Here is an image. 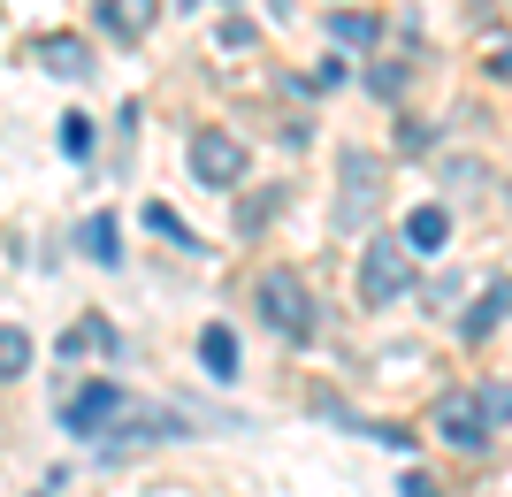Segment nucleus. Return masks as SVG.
<instances>
[{
    "label": "nucleus",
    "mask_w": 512,
    "mask_h": 497,
    "mask_svg": "<svg viewBox=\"0 0 512 497\" xmlns=\"http://www.w3.org/2000/svg\"><path fill=\"white\" fill-rule=\"evenodd\" d=\"M413 291V253L398 238H375L360 245V299L367 306H390V299H406Z\"/></svg>",
    "instance_id": "1"
},
{
    "label": "nucleus",
    "mask_w": 512,
    "mask_h": 497,
    "mask_svg": "<svg viewBox=\"0 0 512 497\" xmlns=\"http://www.w3.org/2000/svg\"><path fill=\"white\" fill-rule=\"evenodd\" d=\"M260 314H268V329H283V337H314V299H306V283L291 276V268H268V276H260Z\"/></svg>",
    "instance_id": "2"
},
{
    "label": "nucleus",
    "mask_w": 512,
    "mask_h": 497,
    "mask_svg": "<svg viewBox=\"0 0 512 497\" xmlns=\"http://www.w3.org/2000/svg\"><path fill=\"white\" fill-rule=\"evenodd\" d=\"M192 176L199 184H214V192H230L237 176H245V146H237L230 130H192Z\"/></svg>",
    "instance_id": "3"
},
{
    "label": "nucleus",
    "mask_w": 512,
    "mask_h": 497,
    "mask_svg": "<svg viewBox=\"0 0 512 497\" xmlns=\"http://www.w3.org/2000/svg\"><path fill=\"white\" fill-rule=\"evenodd\" d=\"M436 429H444V444H459V452H482V444H490V413H482L474 390H451L444 406H436Z\"/></svg>",
    "instance_id": "4"
},
{
    "label": "nucleus",
    "mask_w": 512,
    "mask_h": 497,
    "mask_svg": "<svg viewBox=\"0 0 512 497\" xmlns=\"http://www.w3.org/2000/svg\"><path fill=\"white\" fill-rule=\"evenodd\" d=\"M375 199H383V161H375V153H344V207H337V222L352 230L360 215H375Z\"/></svg>",
    "instance_id": "5"
},
{
    "label": "nucleus",
    "mask_w": 512,
    "mask_h": 497,
    "mask_svg": "<svg viewBox=\"0 0 512 497\" xmlns=\"http://www.w3.org/2000/svg\"><path fill=\"white\" fill-rule=\"evenodd\" d=\"M115 413H123V390H115V383H92V390H77V398L62 406V429L69 436H100Z\"/></svg>",
    "instance_id": "6"
},
{
    "label": "nucleus",
    "mask_w": 512,
    "mask_h": 497,
    "mask_svg": "<svg viewBox=\"0 0 512 497\" xmlns=\"http://www.w3.org/2000/svg\"><path fill=\"white\" fill-rule=\"evenodd\" d=\"M153 16H161V0H100V31L115 39H146Z\"/></svg>",
    "instance_id": "7"
},
{
    "label": "nucleus",
    "mask_w": 512,
    "mask_h": 497,
    "mask_svg": "<svg viewBox=\"0 0 512 497\" xmlns=\"http://www.w3.org/2000/svg\"><path fill=\"white\" fill-rule=\"evenodd\" d=\"M444 238H451L444 207H413V222H406V238H398V245H406L413 260H428V253H444Z\"/></svg>",
    "instance_id": "8"
},
{
    "label": "nucleus",
    "mask_w": 512,
    "mask_h": 497,
    "mask_svg": "<svg viewBox=\"0 0 512 497\" xmlns=\"http://www.w3.org/2000/svg\"><path fill=\"white\" fill-rule=\"evenodd\" d=\"M199 360H207L214 383H230V375H237V329H230V322H214L207 337H199Z\"/></svg>",
    "instance_id": "9"
},
{
    "label": "nucleus",
    "mask_w": 512,
    "mask_h": 497,
    "mask_svg": "<svg viewBox=\"0 0 512 497\" xmlns=\"http://www.w3.org/2000/svg\"><path fill=\"white\" fill-rule=\"evenodd\" d=\"M39 62L54 69V77H85L92 54H85V39H69V31H62V39H39Z\"/></svg>",
    "instance_id": "10"
},
{
    "label": "nucleus",
    "mask_w": 512,
    "mask_h": 497,
    "mask_svg": "<svg viewBox=\"0 0 512 497\" xmlns=\"http://www.w3.org/2000/svg\"><path fill=\"white\" fill-rule=\"evenodd\" d=\"M497 322H505V276L490 283V299L474 306V314H467L459 329H467V345H482V337H497Z\"/></svg>",
    "instance_id": "11"
},
{
    "label": "nucleus",
    "mask_w": 512,
    "mask_h": 497,
    "mask_svg": "<svg viewBox=\"0 0 512 497\" xmlns=\"http://www.w3.org/2000/svg\"><path fill=\"white\" fill-rule=\"evenodd\" d=\"M375 31H383V23L367 16V8H360V16H352V8H337V16H329V39H337V46H360V54L375 46Z\"/></svg>",
    "instance_id": "12"
},
{
    "label": "nucleus",
    "mask_w": 512,
    "mask_h": 497,
    "mask_svg": "<svg viewBox=\"0 0 512 497\" xmlns=\"http://www.w3.org/2000/svg\"><path fill=\"white\" fill-rule=\"evenodd\" d=\"M16 375H31V337L16 322H0V383H16Z\"/></svg>",
    "instance_id": "13"
},
{
    "label": "nucleus",
    "mask_w": 512,
    "mask_h": 497,
    "mask_svg": "<svg viewBox=\"0 0 512 497\" xmlns=\"http://www.w3.org/2000/svg\"><path fill=\"white\" fill-rule=\"evenodd\" d=\"M85 253L92 260H123V230H115V215H92L85 222Z\"/></svg>",
    "instance_id": "14"
},
{
    "label": "nucleus",
    "mask_w": 512,
    "mask_h": 497,
    "mask_svg": "<svg viewBox=\"0 0 512 497\" xmlns=\"http://www.w3.org/2000/svg\"><path fill=\"white\" fill-rule=\"evenodd\" d=\"M276 207H283V192H276V184H268V192H253L245 207H237V238H253V230H260L268 215H276Z\"/></svg>",
    "instance_id": "15"
},
{
    "label": "nucleus",
    "mask_w": 512,
    "mask_h": 497,
    "mask_svg": "<svg viewBox=\"0 0 512 497\" xmlns=\"http://www.w3.org/2000/svg\"><path fill=\"white\" fill-rule=\"evenodd\" d=\"M85 345H107V352H115V329H107L100 314H92V322H77V329L62 337V360H69V352H85Z\"/></svg>",
    "instance_id": "16"
},
{
    "label": "nucleus",
    "mask_w": 512,
    "mask_h": 497,
    "mask_svg": "<svg viewBox=\"0 0 512 497\" xmlns=\"http://www.w3.org/2000/svg\"><path fill=\"white\" fill-rule=\"evenodd\" d=\"M62 153H77V161L92 153V123L85 115H62Z\"/></svg>",
    "instance_id": "17"
},
{
    "label": "nucleus",
    "mask_w": 512,
    "mask_h": 497,
    "mask_svg": "<svg viewBox=\"0 0 512 497\" xmlns=\"http://www.w3.org/2000/svg\"><path fill=\"white\" fill-rule=\"evenodd\" d=\"M214 39H222V54H245V46H253L260 31H253V23H245V16H230V23H222V31H214Z\"/></svg>",
    "instance_id": "18"
},
{
    "label": "nucleus",
    "mask_w": 512,
    "mask_h": 497,
    "mask_svg": "<svg viewBox=\"0 0 512 497\" xmlns=\"http://www.w3.org/2000/svg\"><path fill=\"white\" fill-rule=\"evenodd\" d=\"M146 230H161V238H176V245H192V230H184L169 207H146Z\"/></svg>",
    "instance_id": "19"
},
{
    "label": "nucleus",
    "mask_w": 512,
    "mask_h": 497,
    "mask_svg": "<svg viewBox=\"0 0 512 497\" xmlns=\"http://www.w3.org/2000/svg\"><path fill=\"white\" fill-rule=\"evenodd\" d=\"M406 497H436V482H428V475H413V482H406Z\"/></svg>",
    "instance_id": "20"
},
{
    "label": "nucleus",
    "mask_w": 512,
    "mask_h": 497,
    "mask_svg": "<svg viewBox=\"0 0 512 497\" xmlns=\"http://www.w3.org/2000/svg\"><path fill=\"white\" fill-rule=\"evenodd\" d=\"M176 8H207V0H176Z\"/></svg>",
    "instance_id": "21"
}]
</instances>
